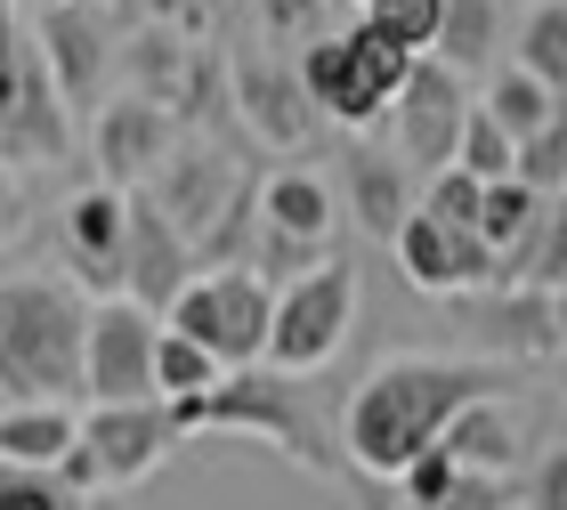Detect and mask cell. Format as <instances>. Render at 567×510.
<instances>
[{"label":"cell","mask_w":567,"mask_h":510,"mask_svg":"<svg viewBox=\"0 0 567 510\" xmlns=\"http://www.w3.org/2000/svg\"><path fill=\"white\" fill-rule=\"evenodd\" d=\"M478 397H503V365L478 356H390L341 405V454L357 478H405Z\"/></svg>","instance_id":"obj_1"},{"label":"cell","mask_w":567,"mask_h":510,"mask_svg":"<svg viewBox=\"0 0 567 510\" xmlns=\"http://www.w3.org/2000/svg\"><path fill=\"white\" fill-rule=\"evenodd\" d=\"M90 348V300L73 275H0V397L73 405Z\"/></svg>","instance_id":"obj_2"},{"label":"cell","mask_w":567,"mask_h":510,"mask_svg":"<svg viewBox=\"0 0 567 510\" xmlns=\"http://www.w3.org/2000/svg\"><path fill=\"white\" fill-rule=\"evenodd\" d=\"M414 49H398L381 33L373 17L341 24V33H324L317 49H300V82H308V106L324 122H341V131H373V122H390L398 90L414 82Z\"/></svg>","instance_id":"obj_3"},{"label":"cell","mask_w":567,"mask_h":510,"mask_svg":"<svg viewBox=\"0 0 567 510\" xmlns=\"http://www.w3.org/2000/svg\"><path fill=\"white\" fill-rule=\"evenodd\" d=\"M171 414H178V429H187V438H260V446H276L284 462H300V470H332L324 429L308 421L292 373H276V365L227 373L203 405H171Z\"/></svg>","instance_id":"obj_4"},{"label":"cell","mask_w":567,"mask_h":510,"mask_svg":"<svg viewBox=\"0 0 567 510\" xmlns=\"http://www.w3.org/2000/svg\"><path fill=\"white\" fill-rule=\"evenodd\" d=\"M73 155V114L58 82H49L41 33L17 17V0H0V163H65Z\"/></svg>","instance_id":"obj_5"},{"label":"cell","mask_w":567,"mask_h":510,"mask_svg":"<svg viewBox=\"0 0 567 510\" xmlns=\"http://www.w3.org/2000/svg\"><path fill=\"white\" fill-rule=\"evenodd\" d=\"M171 333H187L219 356L227 373L268 365V333H276V284L260 268H203L187 292L171 300Z\"/></svg>","instance_id":"obj_6"},{"label":"cell","mask_w":567,"mask_h":510,"mask_svg":"<svg viewBox=\"0 0 567 510\" xmlns=\"http://www.w3.org/2000/svg\"><path fill=\"white\" fill-rule=\"evenodd\" d=\"M251 227H260V260H244V268H260L268 284L284 292L292 275H308V268L332 260V236H341V195H332V178L284 163V170L260 178V211H251Z\"/></svg>","instance_id":"obj_7"},{"label":"cell","mask_w":567,"mask_h":510,"mask_svg":"<svg viewBox=\"0 0 567 510\" xmlns=\"http://www.w3.org/2000/svg\"><path fill=\"white\" fill-rule=\"evenodd\" d=\"M357 333V268L332 251L324 268H308L292 275V284L276 292V333H268V365L276 373H324L332 356L349 348Z\"/></svg>","instance_id":"obj_8"},{"label":"cell","mask_w":567,"mask_h":510,"mask_svg":"<svg viewBox=\"0 0 567 510\" xmlns=\"http://www.w3.org/2000/svg\"><path fill=\"white\" fill-rule=\"evenodd\" d=\"M171 446H187V429H178V414L163 397L154 405H90L82 414V454L65 462V478L82 495H97V487H138L146 470H163V454Z\"/></svg>","instance_id":"obj_9"},{"label":"cell","mask_w":567,"mask_h":510,"mask_svg":"<svg viewBox=\"0 0 567 510\" xmlns=\"http://www.w3.org/2000/svg\"><path fill=\"white\" fill-rule=\"evenodd\" d=\"M471 114H478V90L462 82L454 65L422 58V65H414V82H405V90H398V106H390V155L414 170V178L454 170Z\"/></svg>","instance_id":"obj_10"},{"label":"cell","mask_w":567,"mask_h":510,"mask_svg":"<svg viewBox=\"0 0 567 510\" xmlns=\"http://www.w3.org/2000/svg\"><path fill=\"white\" fill-rule=\"evenodd\" d=\"M122 90H131V97H154L163 114H178V122L195 131V122L219 114L227 73H219V58H212V41H195V33H154V24H138V33L122 41Z\"/></svg>","instance_id":"obj_11"},{"label":"cell","mask_w":567,"mask_h":510,"mask_svg":"<svg viewBox=\"0 0 567 510\" xmlns=\"http://www.w3.org/2000/svg\"><path fill=\"white\" fill-rule=\"evenodd\" d=\"M154 348L163 316L138 300H90V348H82V397L90 405H154Z\"/></svg>","instance_id":"obj_12"},{"label":"cell","mask_w":567,"mask_h":510,"mask_svg":"<svg viewBox=\"0 0 567 510\" xmlns=\"http://www.w3.org/2000/svg\"><path fill=\"white\" fill-rule=\"evenodd\" d=\"M178 146H187V122L163 114L154 97L114 90L106 106L90 114V163H97V187H114V195H146L154 170H163Z\"/></svg>","instance_id":"obj_13"},{"label":"cell","mask_w":567,"mask_h":510,"mask_svg":"<svg viewBox=\"0 0 567 510\" xmlns=\"http://www.w3.org/2000/svg\"><path fill=\"white\" fill-rule=\"evenodd\" d=\"M33 33H41V58H49V82H58L65 114H97V106H106V90L122 82L114 17L97 9V0H73V9L33 17Z\"/></svg>","instance_id":"obj_14"},{"label":"cell","mask_w":567,"mask_h":510,"mask_svg":"<svg viewBox=\"0 0 567 510\" xmlns=\"http://www.w3.org/2000/svg\"><path fill=\"white\" fill-rule=\"evenodd\" d=\"M58 251H65V275L82 292H106L122 300V275H131V195L114 187H73L58 202Z\"/></svg>","instance_id":"obj_15"},{"label":"cell","mask_w":567,"mask_h":510,"mask_svg":"<svg viewBox=\"0 0 567 510\" xmlns=\"http://www.w3.org/2000/svg\"><path fill=\"white\" fill-rule=\"evenodd\" d=\"M227 106H236V122L260 146H308V131H317V106H308V82H300V58H276V49H251V58L227 65Z\"/></svg>","instance_id":"obj_16"},{"label":"cell","mask_w":567,"mask_h":510,"mask_svg":"<svg viewBox=\"0 0 567 510\" xmlns=\"http://www.w3.org/2000/svg\"><path fill=\"white\" fill-rule=\"evenodd\" d=\"M398 251V268H405V284H414L422 300H478V292H495V251L478 243V227H446V219H430L414 211L405 219V236L390 243Z\"/></svg>","instance_id":"obj_17"},{"label":"cell","mask_w":567,"mask_h":510,"mask_svg":"<svg viewBox=\"0 0 567 510\" xmlns=\"http://www.w3.org/2000/svg\"><path fill=\"white\" fill-rule=\"evenodd\" d=\"M332 195H341V211L365 227V236L381 243H398L405 236V219L422 211V187H414V170H405L390 146H341V178H332Z\"/></svg>","instance_id":"obj_18"},{"label":"cell","mask_w":567,"mask_h":510,"mask_svg":"<svg viewBox=\"0 0 567 510\" xmlns=\"http://www.w3.org/2000/svg\"><path fill=\"white\" fill-rule=\"evenodd\" d=\"M203 275V251L178 236V227L154 211L146 195H131V275H122V300H138V309L171 316V300L187 292Z\"/></svg>","instance_id":"obj_19"},{"label":"cell","mask_w":567,"mask_h":510,"mask_svg":"<svg viewBox=\"0 0 567 510\" xmlns=\"http://www.w3.org/2000/svg\"><path fill=\"white\" fill-rule=\"evenodd\" d=\"M446 454L471 478H495V487H519L527 478V438H519V414H511L503 397H478L471 414L446 429Z\"/></svg>","instance_id":"obj_20"},{"label":"cell","mask_w":567,"mask_h":510,"mask_svg":"<svg viewBox=\"0 0 567 510\" xmlns=\"http://www.w3.org/2000/svg\"><path fill=\"white\" fill-rule=\"evenodd\" d=\"M82 454L73 405H0V470H65Z\"/></svg>","instance_id":"obj_21"},{"label":"cell","mask_w":567,"mask_h":510,"mask_svg":"<svg viewBox=\"0 0 567 510\" xmlns=\"http://www.w3.org/2000/svg\"><path fill=\"white\" fill-rule=\"evenodd\" d=\"M519 487H495V478H471L446 446L422 454L414 470L398 478V510H503Z\"/></svg>","instance_id":"obj_22"},{"label":"cell","mask_w":567,"mask_h":510,"mask_svg":"<svg viewBox=\"0 0 567 510\" xmlns=\"http://www.w3.org/2000/svg\"><path fill=\"white\" fill-rule=\"evenodd\" d=\"M437 65H454L462 82H478V73H503V0H446Z\"/></svg>","instance_id":"obj_23"},{"label":"cell","mask_w":567,"mask_h":510,"mask_svg":"<svg viewBox=\"0 0 567 510\" xmlns=\"http://www.w3.org/2000/svg\"><path fill=\"white\" fill-rule=\"evenodd\" d=\"M478 106L503 122V138H519V146H527V138H544L551 122L567 114V97H559V90H544V82H535L527 65H503V73H486Z\"/></svg>","instance_id":"obj_24"},{"label":"cell","mask_w":567,"mask_h":510,"mask_svg":"<svg viewBox=\"0 0 567 510\" xmlns=\"http://www.w3.org/2000/svg\"><path fill=\"white\" fill-rule=\"evenodd\" d=\"M544 211L551 202L535 195V187H519V178H503V187H486V202H478V243L495 251V284H503V268L527 251V236L544 227Z\"/></svg>","instance_id":"obj_25"},{"label":"cell","mask_w":567,"mask_h":510,"mask_svg":"<svg viewBox=\"0 0 567 510\" xmlns=\"http://www.w3.org/2000/svg\"><path fill=\"white\" fill-rule=\"evenodd\" d=\"M219 381H227L219 356L203 348V341H187V333H171V324H163V348H154V397H163V405H203Z\"/></svg>","instance_id":"obj_26"},{"label":"cell","mask_w":567,"mask_h":510,"mask_svg":"<svg viewBox=\"0 0 567 510\" xmlns=\"http://www.w3.org/2000/svg\"><path fill=\"white\" fill-rule=\"evenodd\" d=\"M511 65H527L544 90L567 97V0H535L519 17V33H511Z\"/></svg>","instance_id":"obj_27"},{"label":"cell","mask_w":567,"mask_h":510,"mask_svg":"<svg viewBox=\"0 0 567 510\" xmlns=\"http://www.w3.org/2000/svg\"><path fill=\"white\" fill-rule=\"evenodd\" d=\"M495 292H551V300L567 292V195L544 211V227H535L527 251L503 268V284H495Z\"/></svg>","instance_id":"obj_28"},{"label":"cell","mask_w":567,"mask_h":510,"mask_svg":"<svg viewBox=\"0 0 567 510\" xmlns=\"http://www.w3.org/2000/svg\"><path fill=\"white\" fill-rule=\"evenodd\" d=\"M454 170H471L478 187H503V178H519V138H503V122L478 106V114H471V131H462Z\"/></svg>","instance_id":"obj_29"},{"label":"cell","mask_w":567,"mask_h":510,"mask_svg":"<svg viewBox=\"0 0 567 510\" xmlns=\"http://www.w3.org/2000/svg\"><path fill=\"white\" fill-rule=\"evenodd\" d=\"M365 17H373L398 49H414V58H437V33H446V0H381V9H365Z\"/></svg>","instance_id":"obj_30"},{"label":"cell","mask_w":567,"mask_h":510,"mask_svg":"<svg viewBox=\"0 0 567 510\" xmlns=\"http://www.w3.org/2000/svg\"><path fill=\"white\" fill-rule=\"evenodd\" d=\"M0 510H90L65 470H0Z\"/></svg>","instance_id":"obj_31"},{"label":"cell","mask_w":567,"mask_h":510,"mask_svg":"<svg viewBox=\"0 0 567 510\" xmlns=\"http://www.w3.org/2000/svg\"><path fill=\"white\" fill-rule=\"evenodd\" d=\"M519 187H535L544 202L567 195V114L551 122L544 138H527V146H519Z\"/></svg>","instance_id":"obj_32"},{"label":"cell","mask_w":567,"mask_h":510,"mask_svg":"<svg viewBox=\"0 0 567 510\" xmlns=\"http://www.w3.org/2000/svg\"><path fill=\"white\" fill-rule=\"evenodd\" d=\"M478 202H486V187H478L471 170H437V178H422V211L446 219V227H478Z\"/></svg>","instance_id":"obj_33"},{"label":"cell","mask_w":567,"mask_h":510,"mask_svg":"<svg viewBox=\"0 0 567 510\" xmlns=\"http://www.w3.org/2000/svg\"><path fill=\"white\" fill-rule=\"evenodd\" d=\"M251 17H260L268 33L300 41V49H317V41H324V0H251Z\"/></svg>","instance_id":"obj_34"},{"label":"cell","mask_w":567,"mask_h":510,"mask_svg":"<svg viewBox=\"0 0 567 510\" xmlns=\"http://www.w3.org/2000/svg\"><path fill=\"white\" fill-rule=\"evenodd\" d=\"M519 502H527V510H567V438H559V446H544V454L527 462Z\"/></svg>","instance_id":"obj_35"},{"label":"cell","mask_w":567,"mask_h":510,"mask_svg":"<svg viewBox=\"0 0 567 510\" xmlns=\"http://www.w3.org/2000/svg\"><path fill=\"white\" fill-rule=\"evenodd\" d=\"M131 17L154 24V33H195V41H203L219 9H212V0H131Z\"/></svg>","instance_id":"obj_36"},{"label":"cell","mask_w":567,"mask_h":510,"mask_svg":"<svg viewBox=\"0 0 567 510\" xmlns=\"http://www.w3.org/2000/svg\"><path fill=\"white\" fill-rule=\"evenodd\" d=\"M9 227H17V170L0 163V236H9Z\"/></svg>","instance_id":"obj_37"},{"label":"cell","mask_w":567,"mask_h":510,"mask_svg":"<svg viewBox=\"0 0 567 510\" xmlns=\"http://www.w3.org/2000/svg\"><path fill=\"white\" fill-rule=\"evenodd\" d=\"M90 510H122V495H90Z\"/></svg>","instance_id":"obj_38"},{"label":"cell","mask_w":567,"mask_h":510,"mask_svg":"<svg viewBox=\"0 0 567 510\" xmlns=\"http://www.w3.org/2000/svg\"><path fill=\"white\" fill-rule=\"evenodd\" d=\"M49 9H73V0H33V17H49Z\"/></svg>","instance_id":"obj_39"},{"label":"cell","mask_w":567,"mask_h":510,"mask_svg":"<svg viewBox=\"0 0 567 510\" xmlns=\"http://www.w3.org/2000/svg\"><path fill=\"white\" fill-rule=\"evenodd\" d=\"M97 9H106V17H114V9H131V0H97Z\"/></svg>","instance_id":"obj_40"},{"label":"cell","mask_w":567,"mask_h":510,"mask_svg":"<svg viewBox=\"0 0 567 510\" xmlns=\"http://www.w3.org/2000/svg\"><path fill=\"white\" fill-rule=\"evenodd\" d=\"M559 438H567V397H559Z\"/></svg>","instance_id":"obj_41"},{"label":"cell","mask_w":567,"mask_h":510,"mask_svg":"<svg viewBox=\"0 0 567 510\" xmlns=\"http://www.w3.org/2000/svg\"><path fill=\"white\" fill-rule=\"evenodd\" d=\"M357 9H381V0H357Z\"/></svg>","instance_id":"obj_42"},{"label":"cell","mask_w":567,"mask_h":510,"mask_svg":"<svg viewBox=\"0 0 567 510\" xmlns=\"http://www.w3.org/2000/svg\"><path fill=\"white\" fill-rule=\"evenodd\" d=\"M212 9H219V0H212Z\"/></svg>","instance_id":"obj_43"},{"label":"cell","mask_w":567,"mask_h":510,"mask_svg":"<svg viewBox=\"0 0 567 510\" xmlns=\"http://www.w3.org/2000/svg\"><path fill=\"white\" fill-rule=\"evenodd\" d=\"M527 9H535V0H527Z\"/></svg>","instance_id":"obj_44"}]
</instances>
